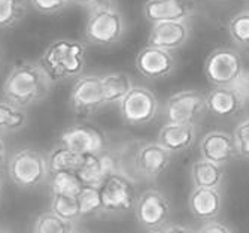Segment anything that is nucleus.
<instances>
[{
	"label": "nucleus",
	"instance_id": "nucleus-13",
	"mask_svg": "<svg viewBox=\"0 0 249 233\" xmlns=\"http://www.w3.org/2000/svg\"><path fill=\"white\" fill-rule=\"evenodd\" d=\"M190 26L187 21H164L151 24L148 45L166 51H176L190 39Z\"/></svg>",
	"mask_w": 249,
	"mask_h": 233
},
{
	"label": "nucleus",
	"instance_id": "nucleus-35",
	"mask_svg": "<svg viewBox=\"0 0 249 233\" xmlns=\"http://www.w3.org/2000/svg\"><path fill=\"white\" fill-rule=\"evenodd\" d=\"M164 233H196L194 230H191L190 227L187 226H180V224H173V226H169Z\"/></svg>",
	"mask_w": 249,
	"mask_h": 233
},
{
	"label": "nucleus",
	"instance_id": "nucleus-31",
	"mask_svg": "<svg viewBox=\"0 0 249 233\" xmlns=\"http://www.w3.org/2000/svg\"><path fill=\"white\" fill-rule=\"evenodd\" d=\"M30 5L39 14L53 15L66 9L71 5V2L69 0H30Z\"/></svg>",
	"mask_w": 249,
	"mask_h": 233
},
{
	"label": "nucleus",
	"instance_id": "nucleus-14",
	"mask_svg": "<svg viewBox=\"0 0 249 233\" xmlns=\"http://www.w3.org/2000/svg\"><path fill=\"white\" fill-rule=\"evenodd\" d=\"M194 11V0H146L143 5V15L151 24L164 21H187Z\"/></svg>",
	"mask_w": 249,
	"mask_h": 233
},
{
	"label": "nucleus",
	"instance_id": "nucleus-40",
	"mask_svg": "<svg viewBox=\"0 0 249 233\" xmlns=\"http://www.w3.org/2000/svg\"><path fill=\"white\" fill-rule=\"evenodd\" d=\"M0 58H2V50H0Z\"/></svg>",
	"mask_w": 249,
	"mask_h": 233
},
{
	"label": "nucleus",
	"instance_id": "nucleus-11",
	"mask_svg": "<svg viewBox=\"0 0 249 233\" xmlns=\"http://www.w3.org/2000/svg\"><path fill=\"white\" fill-rule=\"evenodd\" d=\"M60 144L82 157L89 154H102L106 151L105 135L99 129L88 124L69 126L60 135Z\"/></svg>",
	"mask_w": 249,
	"mask_h": 233
},
{
	"label": "nucleus",
	"instance_id": "nucleus-24",
	"mask_svg": "<svg viewBox=\"0 0 249 233\" xmlns=\"http://www.w3.org/2000/svg\"><path fill=\"white\" fill-rule=\"evenodd\" d=\"M82 187L84 184L76 175V172H54L50 175L51 194L78 197Z\"/></svg>",
	"mask_w": 249,
	"mask_h": 233
},
{
	"label": "nucleus",
	"instance_id": "nucleus-17",
	"mask_svg": "<svg viewBox=\"0 0 249 233\" xmlns=\"http://www.w3.org/2000/svg\"><path fill=\"white\" fill-rule=\"evenodd\" d=\"M196 136V124L166 123L158 133V142L172 154L184 153L194 145Z\"/></svg>",
	"mask_w": 249,
	"mask_h": 233
},
{
	"label": "nucleus",
	"instance_id": "nucleus-37",
	"mask_svg": "<svg viewBox=\"0 0 249 233\" xmlns=\"http://www.w3.org/2000/svg\"><path fill=\"white\" fill-rule=\"evenodd\" d=\"M3 185H5V181H3L2 175H0V196H2V192H3Z\"/></svg>",
	"mask_w": 249,
	"mask_h": 233
},
{
	"label": "nucleus",
	"instance_id": "nucleus-16",
	"mask_svg": "<svg viewBox=\"0 0 249 233\" xmlns=\"http://www.w3.org/2000/svg\"><path fill=\"white\" fill-rule=\"evenodd\" d=\"M198 151L200 158L212 161L219 166L229 163L237 154L233 135L225 133L222 130H212L203 136L198 145Z\"/></svg>",
	"mask_w": 249,
	"mask_h": 233
},
{
	"label": "nucleus",
	"instance_id": "nucleus-7",
	"mask_svg": "<svg viewBox=\"0 0 249 233\" xmlns=\"http://www.w3.org/2000/svg\"><path fill=\"white\" fill-rule=\"evenodd\" d=\"M170 200L160 190L143 192L134 205V215L139 224L148 230H160L170 217Z\"/></svg>",
	"mask_w": 249,
	"mask_h": 233
},
{
	"label": "nucleus",
	"instance_id": "nucleus-34",
	"mask_svg": "<svg viewBox=\"0 0 249 233\" xmlns=\"http://www.w3.org/2000/svg\"><path fill=\"white\" fill-rule=\"evenodd\" d=\"M69 2H71V5H76V6L93 11V9H97L100 6L110 5L112 0H69Z\"/></svg>",
	"mask_w": 249,
	"mask_h": 233
},
{
	"label": "nucleus",
	"instance_id": "nucleus-6",
	"mask_svg": "<svg viewBox=\"0 0 249 233\" xmlns=\"http://www.w3.org/2000/svg\"><path fill=\"white\" fill-rule=\"evenodd\" d=\"M120 112L127 124L145 126L155 118L158 112V99L149 88L134 85L120 103Z\"/></svg>",
	"mask_w": 249,
	"mask_h": 233
},
{
	"label": "nucleus",
	"instance_id": "nucleus-26",
	"mask_svg": "<svg viewBox=\"0 0 249 233\" xmlns=\"http://www.w3.org/2000/svg\"><path fill=\"white\" fill-rule=\"evenodd\" d=\"M51 213L66 221L72 223H76L82 217L78 197L60 194H51Z\"/></svg>",
	"mask_w": 249,
	"mask_h": 233
},
{
	"label": "nucleus",
	"instance_id": "nucleus-9",
	"mask_svg": "<svg viewBox=\"0 0 249 233\" xmlns=\"http://www.w3.org/2000/svg\"><path fill=\"white\" fill-rule=\"evenodd\" d=\"M206 109V96L197 90H182L167 99L164 114L167 123L196 124V120Z\"/></svg>",
	"mask_w": 249,
	"mask_h": 233
},
{
	"label": "nucleus",
	"instance_id": "nucleus-10",
	"mask_svg": "<svg viewBox=\"0 0 249 233\" xmlns=\"http://www.w3.org/2000/svg\"><path fill=\"white\" fill-rule=\"evenodd\" d=\"M105 213H124L134 208L136 190L130 176L124 174H112L100 185Z\"/></svg>",
	"mask_w": 249,
	"mask_h": 233
},
{
	"label": "nucleus",
	"instance_id": "nucleus-39",
	"mask_svg": "<svg viewBox=\"0 0 249 233\" xmlns=\"http://www.w3.org/2000/svg\"><path fill=\"white\" fill-rule=\"evenodd\" d=\"M0 233H11L8 229H3V227H0Z\"/></svg>",
	"mask_w": 249,
	"mask_h": 233
},
{
	"label": "nucleus",
	"instance_id": "nucleus-15",
	"mask_svg": "<svg viewBox=\"0 0 249 233\" xmlns=\"http://www.w3.org/2000/svg\"><path fill=\"white\" fill-rule=\"evenodd\" d=\"M172 153L160 142H149L142 145L134 155V168L143 178L154 179L160 176L170 165Z\"/></svg>",
	"mask_w": 249,
	"mask_h": 233
},
{
	"label": "nucleus",
	"instance_id": "nucleus-36",
	"mask_svg": "<svg viewBox=\"0 0 249 233\" xmlns=\"http://www.w3.org/2000/svg\"><path fill=\"white\" fill-rule=\"evenodd\" d=\"M6 144L3 141L2 135H0V169H2L6 165Z\"/></svg>",
	"mask_w": 249,
	"mask_h": 233
},
{
	"label": "nucleus",
	"instance_id": "nucleus-1",
	"mask_svg": "<svg viewBox=\"0 0 249 233\" xmlns=\"http://www.w3.org/2000/svg\"><path fill=\"white\" fill-rule=\"evenodd\" d=\"M54 84L40 61H21L11 69L2 90L5 99L27 109L47 99Z\"/></svg>",
	"mask_w": 249,
	"mask_h": 233
},
{
	"label": "nucleus",
	"instance_id": "nucleus-18",
	"mask_svg": "<svg viewBox=\"0 0 249 233\" xmlns=\"http://www.w3.org/2000/svg\"><path fill=\"white\" fill-rule=\"evenodd\" d=\"M222 206L221 193L218 189H198L194 187L188 197V208L191 214L201 221L215 220Z\"/></svg>",
	"mask_w": 249,
	"mask_h": 233
},
{
	"label": "nucleus",
	"instance_id": "nucleus-21",
	"mask_svg": "<svg viewBox=\"0 0 249 233\" xmlns=\"http://www.w3.org/2000/svg\"><path fill=\"white\" fill-rule=\"evenodd\" d=\"M222 166L208 160H197L191 166V179L194 187L198 189H218L222 182Z\"/></svg>",
	"mask_w": 249,
	"mask_h": 233
},
{
	"label": "nucleus",
	"instance_id": "nucleus-28",
	"mask_svg": "<svg viewBox=\"0 0 249 233\" xmlns=\"http://www.w3.org/2000/svg\"><path fill=\"white\" fill-rule=\"evenodd\" d=\"M78 202H79L82 217L105 211L100 187H94V185H84L81 193L78 194Z\"/></svg>",
	"mask_w": 249,
	"mask_h": 233
},
{
	"label": "nucleus",
	"instance_id": "nucleus-38",
	"mask_svg": "<svg viewBox=\"0 0 249 233\" xmlns=\"http://www.w3.org/2000/svg\"><path fill=\"white\" fill-rule=\"evenodd\" d=\"M146 233H164V230H161V229L160 230H148Z\"/></svg>",
	"mask_w": 249,
	"mask_h": 233
},
{
	"label": "nucleus",
	"instance_id": "nucleus-5",
	"mask_svg": "<svg viewBox=\"0 0 249 233\" xmlns=\"http://www.w3.org/2000/svg\"><path fill=\"white\" fill-rule=\"evenodd\" d=\"M203 71L213 87H231L243 74L245 66L236 50L218 48L208 56Z\"/></svg>",
	"mask_w": 249,
	"mask_h": 233
},
{
	"label": "nucleus",
	"instance_id": "nucleus-8",
	"mask_svg": "<svg viewBox=\"0 0 249 233\" xmlns=\"http://www.w3.org/2000/svg\"><path fill=\"white\" fill-rule=\"evenodd\" d=\"M69 105L79 115H91L106 105L102 75H81L76 78L69 96Z\"/></svg>",
	"mask_w": 249,
	"mask_h": 233
},
{
	"label": "nucleus",
	"instance_id": "nucleus-4",
	"mask_svg": "<svg viewBox=\"0 0 249 233\" xmlns=\"http://www.w3.org/2000/svg\"><path fill=\"white\" fill-rule=\"evenodd\" d=\"M125 32V21L123 14L114 5L100 6L89 11L85 22V40L96 46H110L121 40Z\"/></svg>",
	"mask_w": 249,
	"mask_h": 233
},
{
	"label": "nucleus",
	"instance_id": "nucleus-19",
	"mask_svg": "<svg viewBox=\"0 0 249 233\" xmlns=\"http://www.w3.org/2000/svg\"><path fill=\"white\" fill-rule=\"evenodd\" d=\"M243 106V102L231 87H213L206 95L208 111L218 116H231Z\"/></svg>",
	"mask_w": 249,
	"mask_h": 233
},
{
	"label": "nucleus",
	"instance_id": "nucleus-33",
	"mask_svg": "<svg viewBox=\"0 0 249 233\" xmlns=\"http://www.w3.org/2000/svg\"><path fill=\"white\" fill-rule=\"evenodd\" d=\"M196 233H233L227 226L219 223V221H208L206 224H203Z\"/></svg>",
	"mask_w": 249,
	"mask_h": 233
},
{
	"label": "nucleus",
	"instance_id": "nucleus-23",
	"mask_svg": "<svg viewBox=\"0 0 249 233\" xmlns=\"http://www.w3.org/2000/svg\"><path fill=\"white\" fill-rule=\"evenodd\" d=\"M84 157L72 151L63 144H58L48 154V165L51 174L54 172H76L82 165Z\"/></svg>",
	"mask_w": 249,
	"mask_h": 233
},
{
	"label": "nucleus",
	"instance_id": "nucleus-3",
	"mask_svg": "<svg viewBox=\"0 0 249 233\" xmlns=\"http://www.w3.org/2000/svg\"><path fill=\"white\" fill-rule=\"evenodd\" d=\"M8 174L17 187L24 190L36 189L50 179L48 157L35 148H21L8 160Z\"/></svg>",
	"mask_w": 249,
	"mask_h": 233
},
{
	"label": "nucleus",
	"instance_id": "nucleus-22",
	"mask_svg": "<svg viewBox=\"0 0 249 233\" xmlns=\"http://www.w3.org/2000/svg\"><path fill=\"white\" fill-rule=\"evenodd\" d=\"M29 115L24 108H19L8 99H0V133H15L24 129Z\"/></svg>",
	"mask_w": 249,
	"mask_h": 233
},
{
	"label": "nucleus",
	"instance_id": "nucleus-29",
	"mask_svg": "<svg viewBox=\"0 0 249 233\" xmlns=\"http://www.w3.org/2000/svg\"><path fill=\"white\" fill-rule=\"evenodd\" d=\"M229 33L239 46H249V9L240 11L229 22Z\"/></svg>",
	"mask_w": 249,
	"mask_h": 233
},
{
	"label": "nucleus",
	"instance_id": "nucleus-20",
	"mask_svg": "<svg viewBox=\"0 0 249 233\" xmlns=\"http://www.w3.org/2000/svg\"><path fill=\"white\" fill-rule=\"evenodd\" d=\"M102 82H103V95H105L106 105H112V103L120 105L134 87L131 77L124 72H110L102 75Z\"/></svg>",
	"mask_w": 249,
	"mask_h": 233
},
{
	"label": "nucleus",
	"instance_id": "nucleus-25",
	"mask_svg": "<svg viewBox=\"0 0 249 233\" xmlns=\"http://www.w3.org/2000/svg\"><path fill=\"white\" fill-rule=\"evenodd\" d=\"M26 0H0V30H9L24 19Z\"/></svg>",
	"mask_w": 249,
	"mask_h": 233
},
{
	"label": "nucleus",
	"instance_id": "nucleus-32",
	"mask_svg": "<svg viewBox=\"0 0 249 233\" xmlns=\"http://www.w3.org/2000/svg\"><path fill=\"white\" fill-rule=\"evenodd\" d=\"M231 88L237 93V96L243 102V105L249 103V71H243L240 78L231 85Z\"/></svg>",
	"mask_w": 249,
	"mask_h": 233
},
{
	"label": "nucleus",
	"instance_id": "nucleus-42",
	"mask_svg": "<svg viewBox=\"0 0 249 233\" xmlns=\"http://www.w3.org/2000/svg\"><path fill=\"white\" fill-rule=\"evenodd\" d=\"M75 233H81V232H75Z\"/></svg>",
	"mask_w": 249,
	"mask_h": 233
},
{
	"label": "nucleus",
	"instance_id": "nucleus-2",
	"mask_svg": "<svg viewBox=\"0 0 249 233\" xmlns=\"http://www.w3.org/2000/svg\"><path fill=\"white\" fill-rule=\"evenodd\" d=\"M87 61L85 45L76 39L53 40L43 51L40 63L54 82L79 78Z\"/></svg>",
	"mask_w": 249,
	"mask_h": 233
},
{
	"label": "nucleus",
	"instance_id": "nucleus-27",
	"mask_svg": "<svg viewBox=\"0 0 249 233\" xmlns=\"http://www.w3.org/2000/svg\"><path fill=\"white\" fill-rule=\"evenodd\" d=\"M76 227L75 223L72 221H66L55 214L50 213H43L40 214L33 227V233H75Z\"/></svg>",
	"mask_w": 249,
	"mask_h": 233
},
{
	"label": "nucleus",
	"instance_id": "nucleus-41",
	"mask_svg": "<svg viewBox=\"0 0 249 233\" xmlns=\"http://www.w3.org/2000/svg\"><path fill=\"white\" fill-rule=\"evenodd\" d=\"M245 2H246V3H249V0H245Z\"/></svg>",
	"mask_w": 249,
	"mask_h": 233
},
{
	"label": "nucleus",
	"instance_id": "nucleus-12",
	"mask_svg": "<svg viewBox=\"0 0 249 233\" xmlns=\"http://www.w3.org/2000/svg\"><path fill=\"white\" fill-rule=\"evenodd\" d=\"M136 69L143 78L164 79L175 72L176 58L170 51L148 45L136 57Z\"/></svg>",
	"mask_w": 249,
	"mask_h": 233
},
{
	"label": "nucleus",
	"instance_id": "nucleus-30",
	"mask_svg": "<svg viewBox=\"0 0 249 233\" xmlns=\"http://www.w3.org/2000/svg\"><path fill=\"white\" fill-rule=\"evenodd\" d=\"M233 139L237 154L242 157H249V118L243 120L236 126L233 132Z\"/></svg>",
	"mask_w": 249,
	"mask_h": 233
}]
</instances>
